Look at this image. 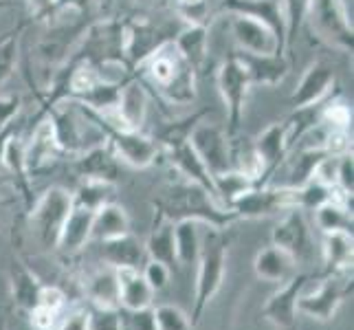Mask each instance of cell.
Returning <instances> with one entry per match:
<instances>
[{
    "instance_id": "6da1fadb",
    "label": "cell",
    "mask_w": 354,
    "mask_h": 330,
    "mask_svg": "<svg viewBox=\"0 0 354 330\" xmlns=\"http://www.w3.org/2000/svg\"><path fill=\"white\" fill-rule=\"evenodd\" d=\"M156 216L169 223L176 220H196L201 225H209L214 229H229L238 223V216L223 207L209 192L201 185L183 181L180 185L169 187L161 199L152 201Z\"/></svg>"
},
{
    "instance_id": "7a4b0ae2",
    "label": "cell",
    "mask_w": 354,
    "mask_h": 330,
    "mask_svg": "<svg viewBox=\"0 0 354 330\" xmlns=\"http://www.w3.org/2000/svg\"><path fill=\"white\" fill-rule=\"evenodd\" d=\"M139 68H143V77L169 106H189L196 100V71L180 57L172 42L152 53Z\"/></svg>"
},
{
    "instance_id": "3957f363",
    "label": "cell",
    "mask_w": 354,
    "mask_h": 330,
    "mask_svg": "<svg viewBox=\"0 0 354 330\" xmlns=\"http://www.w3.org/2000/svg\"><path fill=\"white\" fill-rule=\"evenodd\" d=\"M124 44H126L124 20L106 16L84 27L75 46L71 48L68 57L80 59V62H88L100 68L102 73L111 64L124 68L126 73H132L126 62Z\"/></svg>"
},
{
    "instance_id": "277c9868",
    "label": "cell",
    "mask_w": 354,
    "mask_h": 330,
    "mask_svg": "<svg viewBox=\"0 0 354 330\" xmlns=\"http://www.w3.org/2000/svg\"><path fill=\"white\" fill-rule=\"evenodd\" d=\"M229 231L209 227V234L203 236V247L198 255V271H196V286H194V311L189 322L198 326L207 306L223 288L225 273H227V258H229Z\"/></svg>"
},
{
    "instance_id": "5b68a950",
    "label": "cell",
    "mask_w": 354,
    "mask_h": 330,
    "mask_svg": "<svg viewBox=\"0 0 354 330\" xmlns=\"http://www.w3.org/2000/svg\"><path fill=\"white\" fill-rule=\"evenodd\" d=\"M44 117L51 121L55 141L64 154L80 156L82 152L106 141V134L97 124L95 115L73 100L55 104Z\"/></svg>"
},
{
    "instance_id": "8992f818",
    "label": "cell",
    "mask_w": 354,
    "mask_h": 330,
    "mask_svg": "<svg viewBox=\"0 0 354 330\" xmlns=\"http://www.w3.org/2000/svg\"><path fill=\"white\" fill-rule=\"evenodd\" d=\"M304 22H308L313 35L319 42L341 53H352L354 31L344 0H308Z\"/></svg>"
},
{
    "instance_id": "52a82bcc",
    "label": "cell",
    "mask_w": 354,
    "mask_h": 330,
    "mask_svg": "<svg viewBox=\"0 0 354 330\" xmlns=\"http://www.w3.org/2000/svg\"><path fill=\"white\" fill-rule=\"evenodd\" d=\"M180 27H183V22L178 27H174V22H167V20L154 22L150 16L126 18L124 20V29H126L124 51H126L128 68L132 73L137 71L152 53H156L161 46L172 42Z\"/></svg>"
},
{
    "instance_id": "ba28073f",
    "label": "cell",
    "mask_w": 354,
    "mask_h": 330,
    "mask_svg": "<svg viewBox=\"0 0 354 330\" xmlns=\"http://www.w3.org/2000/svg\"><path fill=\"white\" fill-rule=\"evenodd\" d=\"M73 207V194L59 185L48 187L42 196L29 207V227L44 249H55L68 212Z\"/></svg>"
},
{
    "instance_id": "9c48e42d",
    "label": "cell",
    "mask_w": 354,
    "mask_h": 330,
    "mask_svg": "<svg viewBox=\"0 0 354 330\" xmlns=\"http://www.w3.org/2000/svg\"><path fill=\"white\" fill-rule=\"evenodd\" d=\"M216 84H218V93H221L225 110H227L225 132H227V137H236V134H240V128H242L249 91L253 89L247 71L242 68L236 55H229L225 62L218 66Z\"/></svg>"
},
{
    "instance_id": "30bf717a",
    "label": "cell",
    "mask_w": 354,
    "mask_h": 330,
    "mask_svg": "<svg viewBox=\"0 0 354 330\" xmlns=\"http://www.w3.org/2000/svg\"><path fill=\"white\" fill-rule=\"evenodd\" d=\"M95 119L106 134V143L111 145V150L115 152V156L121 163H126L134 169H145L156 163L161 148H158V143L152 137L143 134L141 130H128V128H119L115 124H108L100 115H95Z\"/></svg>"
},
{
    "instance_id": "8fae6325",
    "label": "cell",
    "mask_w": 354,
    "mask_h": 330,
    "mask_svg": "<svg viewBox=\"0 0 354 330\" xmlns=\"http://www.w3.org/2000/svg\"><path fill=\"white\" fill-rule=\"evenodd\" d=\"M271 240L275 247L284 249L297 264H310L315 258V240L304 210L290 207L279 218V223L271 231Z\"/></svg>"
},
{
    "instance_id": "7c38bea8",
    "label": "cell",
    "mask_w": 354,
    "mask_h": 330,
    "mask_svg": "<svg viewBox=\"0 0 354 330\" xmlns=\"http://www.w3.org/2000/svg\"><path fill=\"white\" fill-rule=\"evenodd\" d=\"M290 207H295V190L277 185H255L247 194H242L229 210L238 216V220H253L279 216Z\"/></svg>"
},
{
    "instance_id": "4fadbf2b",
    "label": "cell",
    "mask_w": 354,
    "mask_h": 330,
    "mask_svg": "<svg viewBox=\"0 0 354 330\" xmlns=\"http://www.w3.org/2000/svg\"><path fill=\"white\" fill-rule=\"evenodd\" d=\"M348 286L346 282H341L339 273H328L315 291L304 288L297 297V313L306 315L315 322H333L337 311L341 309L346 295H348Z\"/></svg>"
},
{
    "instance_id": "5bb4252c",
    "label": "cell",
    "mask_w": 354,
    "mask_h": 330,
    "mask_svg": "<svg viewBox=\"0 0 354 330\" xmlns=\"http://www.w3.org/2000/svg\"><path fill=\"white\" fill-rule=\"evenodd\" d=\"M189 145L201 156V161L205 167L209 169V174H223L231 167V158H229V137L225 128L209 124V121H198L194 130L187 137Z\"/></svg>"
},
{
    "instance_id": "9a60e30c",
    "label": "cell",
    "mask_w": 354,
    "mask_h": 330,
    "mask_svg": "<svg viewBox=\"0 0 354 330\" xmlns=\"http://www.w3.org/2000/svg\"><path fill=\"white\" fill-rule=\"evenodd\" d=\"M148 104H150V95H148V89H145V82L137 77V73H130L124 80V86H121L119 104L115 108V113L100 115V117L119 128L141 130V126L145 124V115H148Z\"/></svg>"
},
{
    "instance_id": "2e32d148",
    "label": "cell",
    "mask_w": 354,
    "mask_h": 330,
    "mask_svg": "<svg viewBox=\"0 0 354 330\" xmlns=\"http://www.w3.org/2000/svg\"><path fill=\"white\" fill-rule=\"evenodd\" d=\"M308 273H295L279 286L262 306V317L277 330H295L297 326V297L310 282Z\"/></svg>"
},
{
    "instance_id": "e0dca14e",
    "label": "cell",
    "mask_w": 354,
    "mask_h": 330,
    "mask_svg": "<svg viewBox=\"0 0 354 330\" xmlns=\"http://www.w3.org/2000/svg\"><path fill=\"white\" fill-rule=\"evenodd\" d=\"M335 68L324 62V59H315V62L308 64V68L304 71V75L299 77L295 91L290 93L288 102L295 108H313L324 104L328 97L333 95L335 89Z\"/></svg>"
},
{
    "instance_id": "ac0fdd59",
    "label": "cell",
    "mask_w": 354,
    "mask_h": 330,
    "mask_svg": "<svg viewBox=\"0 0 354 330\" xmlns=\"http://www.w3.org/2000/svg\"><path fill=\"white\" fill-rule=\"evenodd\" d=\"M227 18H229L231 35H234V40L238 44V51L255 53V55L286 53L279 38L266 27V24L244 18V16H236V14H227Z\"/></svg>"
},
{
    "instance_id": "d6986e66",
    "label": "cell",
    "mask_w": 354,
    "mask_h": 330,
    "mask_svg": "<svg viewBox=\"0 0 354 330\" xmlns=\"http://www.w3.org/2000/svg\"><path fill=\"white\" fill-rule=\"evenodd\" d=\"M221 11L266 24V27L279 38V42H282L286 51V24H284V11H282V5H279V0H223Z\"/></svg>"
},
{
    "instance_id": "ffe728a7",
    "label": "cell",
    "mask_w": 354,
    "mask_h": 330,
    "mask_svg": "<svg viewBox=\"0 0 354 330\" xmlns=\"http://www.w3.org/2000/svg\"><path fill=\"white\" fill-rule=\"evenodd\" d=\"M238 62L247 71L251 86H279L290 71L286 53H271V55H255L236 51Z\"/></svg>"
},
{
    "instance_id": "44dd1931",
    "label": "cell",
    "mask_w": 354,
    "mask_h": 330,
    "mask_svg": "<svg viewBox=\"0 0 354 330\" xmlns=\"http://www.w3.org/2000/svg\"><path fill=\"white\" fill-rule=\"evenodd\" d=\"M59 154H62V150H59V145L55 141L51 121L46 117L38 119L29 141H24V161H27L29 174L33 176L46 167H51V163L57 161Z\"/></svg>"
},
{
    "instance_id": "7402d4cb",
    "label": "cell",
    "mask_w": 354,
    "mask_h": 330,
    "mask_svg": "<svg viewBox=\"0 0 354 330\" xmlns=\"http://www.w3.org/2000/svg\"><path fill=\"white\" fill-rule=\"evenodd\" d=\"M73 167H75L80 178L104 181V183H113V185L121 176V161L115 156V152L106 141L75 156Z\"/></svg>"
},
{
    "instance_id": "603a6c76",
    "label": "cell",
    "mask_w": 354,
    "mask_h": 330,
    "mask_svg": "<svg viewBox=\"0 0 354 330\" xmlns=\"http://www.w3.org/2000/svg\"><path fill=\"white\" fill-rule=\"evenodd\" d=\"M253 148H255V152H258L260 161H262V169H264L260 185H266L268 178L273 176V172L288 154V139H286L284 119L275 121V124H271V126H266L258 137L253 139Z\"/></svg>"
},
{
    "instance_id": "cb8c5ba5",
    "label": "cell",
    "mask_w": 354,
    "mask_h": 330,
    "mask_svg": "<svg viewBox=\"0 0 354 330\" xmlns=\"http://www.w3.org/2000/svg\"><path fill=\"white\" fill-rule=\"evenodd\" d=\"M169 165L174 167V172L178 176H183V181L194 183V185H201L203 190H207L216 199L214 192V178L209 174V169L205 167V163L201 161V156L194 152V148L189 145V141L176 143L172 148L165 150Z\"/></svg>"
},
{
    "instance_id": "d4e9b609",
    "label": "cell",
    "mask_w": 354,
    "mask_h": 330,
    "mask_svg": "<svg viewBox=\"0 0 354 330\" xmlns=\"http://www.w3.org/2000/svg\"><path fill=\"white\" fill-rule=\"evenodd\" d=\"M93 216H95V212L86 210V207L73 205L71 212H68L66 223H64L62 231H59L55 249L62 255H75V253H80L91 242Z\"/></svg>"
},
{
    "instance_id": "484cf974",
    "label": "cell",
    "mask_w": 354,
    "mask_h": 330,
    "mask_svg": "<svg viewBox=\"0 0 354 330\" xmlns=\"http://www.w3.org/2000/svg\"><path fill=\"white\" fill-rule=\"evenodd\" d=\"M172 44L176 46V51L180 57L194 68V71H203L207 62V51H209V27L207 24H185L176 31Z\"/></svg>"
},
{
    "instance_id": "4316f807",
    "label": "cell",
    "mask_w": 354,
    "mask_h": 330,
    "mask_svg": "<svg viewBox=\"0 0 354 330\" xmlns=\"http://www.w3.org/2000/svg\"><path fill=\"white\" fill-rule=\"evenodd\" d=\"M253 271L260 279H264V282L284 284L286 279H290L297 273V262L292 260L284 249L275 247V244H268V247L255 253Z\"/></svg>"
},
{
    "instance_id": "83f0119b",
    "label": "cell",
    "mask_w": 354,
    "mask_h": 330,
    "mask_svg": "<svg viewBox=\"0 0 354 330\" xmlns=\"http://www.w3.org/2000/svg\"><path fill=\"white\" fill-rule=\"evenodd\" d=\"M100 244H102L104 262L115 268H139L145 264V260H148L143 242L134 236L132 231L126 236H119V238L106 240Z\"/></svg>"
},
{
    "instance_id": "f1b7e54d",
    "label": "cell",
    "mask_w": 354,
    "mask_h": 330,
    "mask_svg": "<svg viewBox=\"0 0 354 330\" xmlns=\"http://www.w3.org/2000/svg\"><path fill=\"white\" fill-rule=\"evenodd\" d=\"M117 279H119V309L139 311L152 306L154 291L143 279L139 268H117Z\"/></svg>"
},
{
    "instance_id": "f546056e",
    "label": "cell",
    "mask_w": 354,
    "mask_h": 330,
    "mask_svg": "<svg viewBox=\"0 0 354 330\" xmlns=\"http://www.w3.org/2000/svg\"><path fill=\"white\" fill-rule=\"evenodd\" d=\"M130 216L121 205L115 201L102 205L100 210H95L93 216V229H91V240L106 242L119 236L130 234Z\"/></svg>"
},
{
    "instance_id": "4dcf8cb0",
    "label": "cell",
    "mask_w": 354,
    "mask_h": 330,
    "mask_svg": "<svg viewBox=\"0 0 354 330\" xmlns=\"http://www.w3.org/2000/svg\"><path fill=\"white\" fill-rule=\"evenodd\" d=\"M86 297L97 309H119V279L117 268L106 264L104 268L93 271L84 282Z\"/></svg>"
},
{
    "instance_id": "1f68e13d",
    "label": "cell",
    "mask_w": 354,
    "mask_h": 330,
    "mask_svg": "<svg viewBox=\"0 0 354 330\" xmlns=\"http://www.w3.org/2000/svg\"><path fill=\"white\" fill-rule=\"evenodd\" d=\"M352 231H330V234H324L322 258L326 264V273H348L352 268Z\"/></svg>"
},
{
    "instance_id": "d6a6232c",
    "label": "cell",
    "mask_w": 354,
    "mask_h": 330,
    "mask_svg": "<svg viewBox=\"0 0 354 330\" xmlns=\"http://www.w3.org/2000/svg\"><path fill=\"white\" fill-rule=\"evenodd\" d=\"M9 286H11V297H14V302L22 311L29 313L38 304V293L42 288L40 277L18 258L11 260L9 266Z\"/></svg>"
},
{
    "instance_id": "836d02e7",
    "label": "cell",
    "mask_w": 354,
    "mask_h": 330,
    "mask_svg": "<svg viewBox=\"0 0 354 330\" xmlns=\"http://www.w3.org/2000/svg\"><path fill=\"white\" fill-rule=\"evenodd\" d=\"M352 199L337 192L330 201H326L315 210V225L322 234L330 231H352Z\"/></svg>"
},
{
    "instance_id": "e575fe53",
    "label": "cell",
    "mask_w": 354,
    "mask_h": 330,
    "mask_svg": "<svg viewBox=\"0 0 354 330\" xmlns=\"http://www.w3.org/2000/svg\"><path fill=\"white\" fill-rule=\"evenodd\" d=\"M3 167L9 169L11 181H14L18 194L29 210L33 205V192H31V174L27 169V161H24V139L20 134H16V137L9 141L5 150V158H3Z\"/></svg>"
},
{
    "instance_id": "d590c367",
    "label": "cell",
    "mask_w": 354,
    "mask_h": 330,
    "mask_svg": "<svg viewBox=\"0 0 354 330\" xmlns=\"http://www.w3.org/2000/svg\"><path fill=\"white\" fill-rule=\"evenodd\" d=\"M145 247V255L148 260H156L163 262L165 266L172 268L176 262V247H174V223L156 216V223L150 231L148 240L143 242Z\"/></svg>"
},
{
    "instance_id": "8d00e7d4",
    "label": "cell",
    "mask_w": 354,
    "mask_h": 330,
    "mask_svg": "<svg viewBox=\"0 0 354 330\" xmlns=\"http://www.w3.org/2000/svg\"><path fill=\"white\" fill-rule=\"evenodd\" d=\"M174 247H176V262L183 266L196 264L201 247H203V234L201 223L196 220H176L174 223Z\"/></svg>"
},
{
    "instance_id": "74e56055",
    "label": "cell",
    "mask_w": 354,
    "mask_h": 330,
    "mask_svg": "<svg viewBox=\"0 0 354 330\" xmlns=\"http://www.w3.org/2000/svg\"><path fill=\"white\" fill-rule=\"evenodd\" d=\"M212 178H214L216 201L221 203L223 207H227V210L242 196V194H247L249 190H253L255 185H258L253 178L238 172V169H234V167H229L227 172L216 174Z\"/></svg>"
},
{
    "instance_id": "f35d334b",
    "label": "cell",
    "mask_w": 354,
    "mask_h": 330,
    "mask_svg": "<svg viewBox=\"0 0 354 330\" xmlns=\"http://www.w3.org/2000/svg\"><path fill=\"white\" fill-rule=\"evenodd\" d=\"M71 194H73V205L86 207V210L95 212V210H100L102 205L113 201V196H115V185H113V183H104V181L82 178L77 190L71 192Z\"/></svg>"
},
{
    "instance_id": "ab89813d",
    "label": "cell",
    "mask_w": 354,
    "mask_h": 330,
    "mask_svg": "<svg viewBox=\"0 0 354 330\" xmlns=\"http://www.w3.org/2000/svg\"><path fill=\"white\" fill-rule=\"evenodd\" d=\"M24 31V24L16 31L7 33L3 40H0V89L11 80V75L18 68V57H20V35Z\"/></svg>"
},
{
    "instance_id": "60d3db41",
    "label": "cell",
    "mask_w": 354,
    "mask_h": 330,
    "mask_svg": "<svg viewBox=\"0 0 354 330\" xmlns=\"http://www.w3.org/2000/svg\"><path fill=\"white\" fill-rule=\"evenodd\" d=\"M337 192H339L337 187H328L326 183L310 178L306 185L295 190V207L297 210H304V212H315L319 205L330 201Z\"/></svg>"
},
{
    "instance_id": "b9f144b4",
    "label": "cell",
    "mask_w": 354,
    "mask_h": 330,
    "mask_svg": "<svg viewBox=\"0 0 354 330\" xmlns=\"http://www.w3.org/2000/svg\"><path fill=\"white\" fill-rule=\"evenodd\" d=\"M319 121L328 128L335 130H350L352 128V108L341 97H328L319 106Z\"/></svg>"
},
{
    "instance_id": "7bdbcfd3",
    "label": "cell",
    "mask_w": 354,
    "mask_h": 330,
    "mask_svg": "<svg viewBox=\"0 0 354 330\" xmlns=\"http://www.w3.org/2000/svg\"><path fill=\"white\" fill-rule=\"evenodd\" d=\"M209 113V110H198V113H194L192 117H185V119H180V121H174V124H167L161 134L154 139L158 143V148H172V145L176 143H183V141H187L189 137V132L194 130V126L198 124V121H203V117Z\"/></svg>"
},
{
    "instance_id": "ee69618b",
    "label": "cell",
    "mask_w": 354,
    "mask_h": 330,
    "mask_svg": "<svg viewBox=\"0 0 354 330\" xmlns=\"http://www.w3.org/2000/svg\"><path fill=\"white\" fill-rule=\"evenodd\" d=\"M284 11V24H286V51L290 48V44L295 42L297 33L304 24V16H306V7L308 0H279Z\"/></svg>"
},
{
    "instance_id": "f6af8a7d",
    "label": "cell",
    "mask_w": 354,
    "mask_h": 330,
    "mask_svg": "<svg viewBox=\"0 0 354 330\" xmlns=\"http://www.w3.org/2000/svg\"><path fill=\"white\" fill-rule=\"evenodd\" d=\"M154 317H156V326L158 330H192V322L189 315L174 306V304H163V306L154 309Z\"/></svg>"
},
{
    "instance_id": "bcb514c9",
    "label": "cell",
    "mask_w": 354,
    "mask_h": 330,
    "mask_svg": "<svg viewBox=\"0 0 354 330\" xmlns=\"http://www.w3.org/2000/svg\"><path fill=\"white\" fill-rule=\"evenodd\" d=\"M119 315H121V330H158L152 306L139 311L119 309Z\"/></svg>"
},
{
    "instance_id": "7dc6e473",
    "label": "cell",
    "mask_w": 354,
    "mask_h": 330,
    "mask_svg": "<svg viewBox=\"0 0 354 330\" xmlns=\"http://www.w3.org/2000/svg\"><path fill=\"white\" fill-rule=\"evenodd\" d=\"M86 330H121L119 309H97L86 311Z\"/></svg>"
},
{
    "instance_id": "c3c4849f",
    "label": "cell",
    "mask_w": 354,
    "mask_h": 330,
    "mask_svg": "<svg viewBox=\"0 0 354 330\" xmlns=\"http://www.w3.org/2000/svg\"><path fill=\"white\" fill-rule=\"evenodd\" d=\"M335 185L341 194H344V196L352 199V194H354V158H352V152L337 156Z\"/></svg>"
},
{
    "instance_id": "681fc988",
    "label": "cell",
    "mask_w": 354,
    "mask_h": 330,
    "mask_svg": "<svg viewBox=\"0 0 354 330\" xmlns=\"http://www.w3.org/2000/svg\"><path fill=\"white\" fill-rule=\"evenodd\" d=\"M143 279L150 284V288L154 293L163 291L169 284V266H165L163 262H156V260H145L143 264V271H141Z\"/></svg>"
},
{
    "instance_id": "f907efd6",
    "label": "cell",
    "mask_w": 354,
    "mask_h": 330,
    "mask_svg": "<svg viewBox=\"0 0 354 330\" xmlns=\"http://www.w3.org/2000/svg\"><path fill=\"white\" fill-rule=\"evenodd\" d=\"M59 320H62V313L40 306V304H35V306L29 311V322H31L33 330H55Z\"/></svg>"
},
{
    "instance_id": "816d5d0a",
    "label": "cell",
    "mask_w": 354,
    "mask_h": 330,
    "mask_svg": "<svg viewBox=\"0 0 354 330\" xmlns=\"http://www.w3.org/2000/svg\"><path fill=\"white\" fill-rule=\"evenodd\" d=\"M38 304H40V306H46V309H53V311L62 313L64 306H66V293L59 286H55V284H42V288L38 293Z\"/></svg>"
},
{
    "instance_id": "f5cc1de1",
    "label": "cell",
    "mask_w": 354,
    "mask_h": 330,
    "mask_svg": "<svg viewBox=\"0 0 354 330\" xmlns=\"http://www.w3.org/2000/svg\"><path fill=\"white\" fill-rule=\"evenodd\" d=\"M93 9H95V0H53L48 16L64 14V11H73V14H77V16L84 18V16H88Z\"/></svg>"
},
{
    "instance_id": "db71d44e",
    "label": "cell",
    "mask_w": 354,
    "mask_h": 330,
    "mask_svg": "<svg viewBox=\"0 0 354 330\" xmlns=\"http://www.w3.org/2000/svg\"><path fill=\"white\" fill-rule=\"evenodd\" d=\"M22 110V97L20 95H0V126L18 119Z\"/></svg>"
},
{
    "instance_id": "11a10c76",
    "label": "cell",
    "mask_w": 354,
    "mask_h": 330,
    "mask_svg": "<svg viewBox=\"0 0 354 330\" xmlns=\"http://www.w3.org/2000/svg\"><path fill=\"white\" fill-rule=\"evenodd\" d=\"M55 330H86V311H71L59 320Z\"/></svg>"
},
{
    "instance_id": "9f6ffc18",
    "label": "cell",
    "mask_w": 354,
    "mask_h": 330,
    "mask_svg": "<svg viewBox=\"0 0 354 330\" xmlns=\"http://www.w3.org/2000/svg\"><path fill=\"white\" fill-rule=\"evenodd\" d=\"M20 119H14V121H9V124L5 126H0V167H3V158H5V150H7V145L9 141L16 137V134H20Z\"/></svg>"
},
{
    "instance_id": "6f0895ef",
    "label": "cell",
    "mask_w": 354,
    "mask_h": 330,
    "mask_svg": "<svg viewBox=\"0 0 354 330\" xmlns=\"http://www.w3.org/2000/svg\"><path fill=\"white\" fill-rule=\"evenodd\" d=\"M51 3L53 0H27V5L31 9V16L33 18H46L48 11H51Z\"/></svg>"
},
{
    "instance_id": "680465c9",
    "label": "cell",
    "mask_w": 354,
    "mask_h": 330,
    "mask_svg": "<svg viewBox=\"0 0 354 330\" xmlns=\"http://www.w3.org/2000/svg\"><path fill=\"white\" fill-rule=\"evenodd\" d=\"M139 3L152 11H169L174 7V0H139Z\"/></svg>"
},
{
    "instance_id": "91938a15",
    "label": "cell",
    "mask_w": 354,
    "mask_h": 330,
    "mask_svg": "<svg viewBox=\"0 0 354 330\" xmlns=\"http://www.w3.org/2000/svg\"><path fill=\"white\" fill-rule=\"evenodd\" d=\"M207 5V0H174L172 9H189V7H201Z\"/></svg>"
},
{
    "instance_id": "94428289",
    "label": "cell",
    "mask_w": 354,
    "mask_h": 330,
    "mask_svg": "<svg viewBox=\"0 0 354 330\" xmlns=\"http://www.w3.org/2000/svg\"><path fill=\"white\" fill-rule=\"evenodd\" d=\"M113 5H115V0H95V9L104 11V14H108V11L113 9Z\"/></svg>"
},
{
    "instance_id": "6125c7cd",
    "label": "cell",
    "mask_w": 354,
    "mask_h": 330,
    "mask_svg": "<svg viewBox=\"0 0 354 330\" xmlns=\"http://www.w3.org/2000/svg\"><path fill=\"white\" fill-rule=\"evenodd\" d=\"M14 5V0H0V9H7Z\"/></svg>"
},
{
    "instance_id": "be15d7a7",
    "label": "cell",
    "mask_w": 354,
    "mask_h": 330,
    "mask_svg": "<svg viewBox=\"0 0 354 330\" xmlns=\"http://www.w3.org/2000/svg\"><path fill=\"white\" fill-rule=\"evenodd\" d=\"M0 330H7V328H5V324H0Z\"/></svg>"
}]
</instances>
